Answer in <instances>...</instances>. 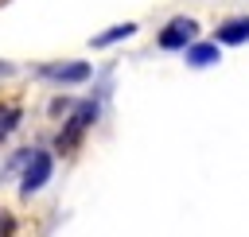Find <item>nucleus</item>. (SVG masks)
<instances>
[{"label": "nucleus", "instance_id": "nucleus-1", "mask_svg": "<svg viewBox=\"0 0 249 237\" xmlns=\"http://www.w3.org/2000/svg\"><path fill=\"white\" fill-rule=\"evenodd\" d=\"M97 113H101V105L89 97V101H74V109H70V117L62 120V128H58V136H54V148L66 155V152H74L78 144H82V136L93 128V120H97Z\"/></svg>", "mask_w": 249, "mask_h": 237}, {"label": "nucleus", "instance_id": "nucleus-2", "mask_svg": "<svg viewBox=\"0 0 249 237\" xmlns=\"http://www.w3.org/2000/svg\"><path fill=\"white\" fill-rule=\"evenodd\" d=\"M51 171H54V155L47 148H31L27 159H23V175H19V194L31 198L35 190H43L51 183Z\"/></svg>", "mask_w": 249, "mask_h": 237}, {"label": "nucleus", "instance_id": "nucleus-3", "mask_svg": "<svg viewBox=\"0 0 249 237\" xmlns=\"http://www.w3.org/2000/svg\"><path fill=\"white\" fill-rule=\"evenodd\" d=\"M195 39H198V19H191V16H175V19H167V23L160 27V35H156L160 51H187Z\"/></svg>", "mask_w": 249, "mask_h": 237}, {"label": "nucleus", "instance_id": "nucleus-4", "mask_svg": "<svg viewBox=\"0 0 249 237\" xmlns=\"http://www.w3.org/2000/svg\"><path fill=\"white\" fill-rule=\"evenodd\" d=\"M35 74L47 82H58V85H82L93 78V66L89 62H43V66H35Z\"/></svg>", "mask_w": 249, "mask_h": 237}, {"label": "nucleus", "instance_id": "nucleus-5", "mask_svg": "<svg viewBox=\"0 0 249 237\" xmlns=\"http://www.w3.org/2000/svg\"><path fill=\"white\" fill-rule=\"evenodd\" d=\"M214 43H222V47H241V43H249V16H233V19L218 23Z\"/></svg>", "mask_w": 249, "mask_h": 237}, {"label": "nucleus", "instance_id": "nucleus-6", "mask_svg": "<svg viewBox=\"0 0 249 237\" xmlns=\"http://www.w3.org/2000/svg\"><path fill=\"white\" fill-rule=\"evenodd\" d=\"M183 54H187V66H191V70H206V66H218L222 43H198V39H195Z\"/></svg>", "mask_w": 249, "mask_h": 237}, {"label": "nucleus", "instance_id": "nucleus-7", "mask_svg": "<svg viewBox=\"0 0 249 237\" xmlns=\"http://www.w3.org/2000/svg\"><path fill=\"white\" fill-rule=\"evenodd\" d=\"M132 35H136V23H117V27L101 31V35H93V39H89V47H93V51H101V47H113V43L132 39Z\"/></svg>", "mask_w": 249, "mask_h": 237}, {"label": "nucleus", "instance_id": "nucleus-8", "mask_svg": "<svg viewBox=\"0 0 249 237\" xmlns=\"http://www.w3.org/2000/svg\"><path fill=\"white\" fill-rule=\"evenodd\" d=\"M16 124H19V105H0V144L16 132Z\"/></svg>", "mask_w": 249, "mask_h": 237}, {"label": "nucleus", "instance_id": "nucleus-9", "mask_svg": "<svg viewBox=\"0 0 249 237\" xmlns=\"http://www.w3.org/2000/svg\"><path fill=\"white\" fill-rule=\"evenodd\" d=\"M70 109H74V101H70V97H58V101H51V113H54V117H58V113H70Z\"/></svg>", "mask_w": 249, "mask_h": 237}, {"label": "nucleus", "instance_id": "nucleus-10", "mask_svg": "<svg viewBox=\"0 0 249 237\" xmlns=\"http://www.w3.org/2000/svg\"><path fill=\"white\" fill-rule=\"evenodd\" d=\"M0 74H12V66H8V62H0Z\"/></svg>", "mask_w": 249, "mask_h": 237}, {"label": "nucleus", "instance_id": "nucleus-11", "mask_svg": "<svg viewBox=\"0 0 249 237\" xmlns=\"http://www.w3.org/2000/svg\"><path fill=\"white\" fill-rule=\"evenodd\" d=\"M0 214H4V210H0ZM0 225H4V218H0Z\"/></svg>", "mask_w": 249, "mask_h": 237}, {"label": "nucleus", "instance_id": "nucleus-12", "mask_svg": "<svg viewBox=\"0 0 249 237\" xmlns=\"http://www.w3.org/2000/svg\"><path fill=\"white\" fill-rule=\"evenodd\" d=\"M0 4H8V0H0Z\"/></svg>", "mask_w": 249, "mask_h": 237}]
</instances>
